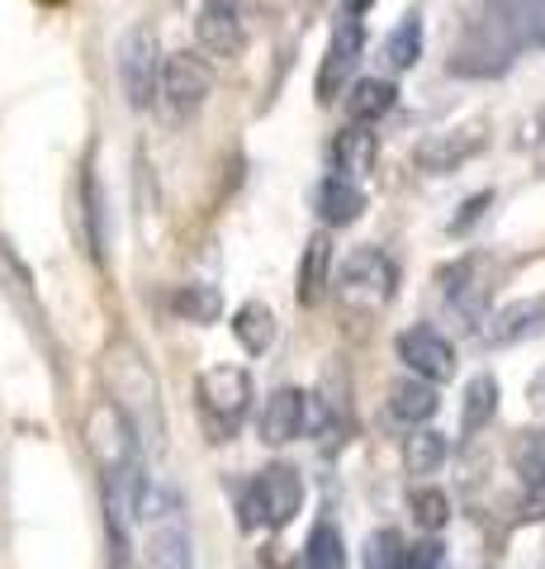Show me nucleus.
Returning a JSON list of instances; mask_svg holds the SVG:
<instances>
[{
  "label": "nucleus",
  "mask_w": 545,
  "mask_h": 569,
  "mask_svg": "<svg viewBox=\"0 0 545 569\" xmlns=\"http://www.w3.org/2000/svg\"><path fill=\"white\" fill-rule=\"evenodd\" d=\"M526 48L522 20L507 0H488L480 20H470L461 43L451 48V71L455 77H503L513 58Z\"/></svg>",
  "instance_id": "1"
},
{
  "label": "nucleus",
  "mask_w": 545,
  "mask_h": 569,
  "mask_svg": "<svg viewBox=\"0 0 545 569\" xmlns=\"http://www.w3.org/2000/svg\"><path fill=\"white\" fill-rule=\"evenodd\" d=\"M104 376H110L114 403L124 408V418L133 422L138 447H143L148 456H162V447H166V418H162V399H157V380H152L148 361L133 347L119 342L110 351V361H104Z\"/></svg>",
  "instance_id": "2"
},
{
  "label": "nucleus",
  "mask_w": 545,
  "mask_h": 569,
  "mask_svg": "<svg viewBox=\"0 0 545 569\" xmlns=\"http://www.w3.org/2000/svg\"><path fill=\"white\" fill-rule=\"evenodd\" d=\"M195 408L209 441L238 437V427L248 422V408H252V376L242 366H209L195 380Z\"/></svg>",
  "instance_id": "3"
},
{
  "label": "nucleus",
  "mask_w": 545,
  "mask_h": 569,
  "mask_svg": "<svg viewBox=\"0 0 545 569\" xmlns=\"http://www.w3.org/2000/svg\"><path fill=\"white\" fill-rule=\"evenodd\" d=\"M299 508H304V479H299V470H290V466L256 470L238 493V512H242V527L248 531L285 527V522H294Z\"/></svg>",
  "instance_id": "4"
},
{
  "label": "nucleus",
  "mask_w": 545,
  "mask_h": 569,
  "mask_svg": "<svg viewBox=\"0 0 545 569\" xmlns=\"http://www.w3.org/2000/svg\"><path fill=\"white\" fill-rule=\"evenodd\" d=\"M398 266L390 261L384 247H356L332 276V295L342 299L351 313H380L394 299Z\"/></svg>",
  "instance_id": "5"
},
{
  "label": "nucleus",
  "mask_w": 545,
  "mask_h": 569,
  "mask_svg": "<svg viewBox=\"0 0 545 569\" xmlns=\"http://www.w3.org/2000/svg\"><path fill=\"white\" fill-rule=\"evenodd\" d=\"M119 86H124V100L129 110H152L162 100V52H157L152 29L133 24L124 39H119Z\"/></svg>",
  "instance_id": "6"
},
{
  "label": "nucleus",
  "mask_w": 545,
  "mask_h": 569,
  "mask_svg": "<svg viewBox=\"0 0 545 569\" xmlns=\"http://www.w3.org/2000/svg\"><path fill=\"white\" fill-rule=\"evenodd\" d=\"M209 91H214V67L200 52L181 48L162 62V104L171 119H190L209 100Z\"/></svg>",
  "instance_id": "7"
},
{
  "label": "nucleus",
  "mask_w": 545,
  "mask_h": 569,
  "mask_svg": "<svg viewBox=\"0 0 545 569\" xmlns=\"http://www.w3.org/2000/svg\"><path fill=\"white\" fill-rule=\"evenodd\" d=\"M484 148H488V129L474 119V123H455V129H442V133H427L417 142L413 162L427 176H446V171H461L465 162H474Z\"/></svg>",
  "instance_id": "8"
},
{
  "label": "nucleus",
  "mask_w": 545,
  "mask_h": 569,
  "mask_svg": "<svg viewBox=\"0 0 545 569\" xmlns=\"http://www.w3.org/2000/svg\"><path fill=\"white\" fill-rule=\"evenodd\" d=\"M436 284H442V299L446 305L470 318V323H484V305L488 295H494V266L484 257H461L436 271Z\"/></svg>",
  "instance_id": "9"
},
{
  "label": "nucleus",
  "mask_w": 545,
  "mask_h": 569,
  "mask_svg": "<svg viewBox=\"0 0 545 569\" xmlns=\"http://www.w3.org/2000/svg\"><path fill=\"white\" fill-rule=\"evenodd\" d=\"M398 361L408 366V376H417V380H432V385H442V380H451L455 376V347L446 342L436 328H427V323H417V328H408V332H398Z\"/></svg>",
  "instance_id": "10"
},
{
  "label": "nucleus",
  "mask_w": 545,
  "mask_h": 569,
  "mask_svg": "<svg viewBox=\"0 0 545 569\" xmlns=\"http://www.w3.org/2000/svg\"><path fill=\"white\" fill-rule=\"evenodd\" d=\"M195 39L209 58H238V52L248 48V24H242L238 0H200Z\"/></svg>",
  "instance_id": "11"
},
{
  "label": "nucleus",
  "mask_w": 545,
  "mask_h": 569,
  "mask_svg": "<svg viewBox=\"0 0 545 569\" xmlns=\"http://www.w3.org/2000/svg\"><path fill=\"white\" fill-rule=\"evenodd\" d=\"M361 52H365V29H361V20H346V24L332 29V43H327L323 67H319V100H332V96H337L342 86L351 81V71H356Z\"/></svg>",
  "instance_id": "12"
},
{
  "label": "nucleus",
  "mask_w": 545,
  "mask_h": 569,
  "mask_svg": "<svg viewBox=\"0 0 545 569\" xmlns=\"http://www.w3.org/2000/svg\"><path fill=\"white\" fill-rule=\"evenodd\" d=\"M545 332V295L536 299H517V305H503L498 313L484 318V347H517L526 337H541Z\"/></svg>",
  "instance_id": "13"
},
{
  "label": "nucleus",
  "mask_w": 545,
  "mask_h": 569,
  "mask_svg": "<svg viewBox=\"0 0 545 569\" xmlns=\"http://www.w3.org/2000/svg\"><path fill=\"white\" fill-rule=\"evenodd\" d=\"M309 432V395L294 385H280L261 408V441L266 447H285V441Z\"/></svg>",
  "instance_id": "14"
},
{
  "label": "nucleus",
  "mask_w": 545,
  "mask_h": 569,
  "mask_svg": "<svg viewBox=\"0 0 545 569\" xmlns=\"http://www.w3.org/2000/svg\"><path fill=\"white\" fill-rule=\"evenodd\" d=\"M143 560L148 569H195V541H190V527L175 512L152 522L143 541Z\"/></svg>",
  "instance_id": "15"
},
{
  "label": "nucleus",
  "mask_w": 545,
  "mask_h": 569,
  "mask_svg": "<svg viewBox=\"0 0 545 569\" xmlns=\"http://www.w3.org/2000/svg\"><path fill=\"white\" fill-rule=\"evenodd\" d=\"M313 209H319V219H323L327 228H346V223L361 219L365 190H361V181H351V176L327 171L323 181H319V190H313Z\"/></svg>",
  "instance_id": "16"
},
{
  "label": "nucleus",
  "mask_w": 545,
  "mask_h": 569,
  "mask_svg": "<svg viewBox=\"0 0 545 569\" xmlns=\"http://www.w3.org/2000/svg\"><path fill=\"white\" fill-rule=\"evenodd\" d=\"M522 475V518H545V432H526L517 441Z\"/></svg>",
  "instance_id": "17"
},
{
  "label": "nucleus",
  "mask_w": 545,
  "mask_h": 569,
  "mask_svg": "<svg viewBox=\"0 0 545 569\" xmlns=\"http://www.w3.org/2000/svg\"><path fill=\"white\" fill-rule=\"evenodd\" d=\"M327 290H332V238L313 233L304 247V261H299V299H304V305H319Z\"/></svg>",
  "instance_id": "18"
},
{
  "label": "nucleus",
  "mask_w": 545,
  "mask_h": 569,
  "mask_svg": "<svg viewBox=\"0 0 545 569\" xmlns=\"http://www.w3.org/2000/svg\"><path fill=\"white\" fill-rule=\"evenodd\" d=\"M375 167V133H365L361 123H351L332 138V171L337 176H351V181H361L365 171Z\"/></svg>",
  "instance_id": "19"
},
{
  "label": "nucleus",
  "mask_w": 545,
  "mask_h": 569,
  "mask_svg": "<svg viewBox=\"0 0 545 569\" xmlns=\"http://www.w3.org/2000/svg\"><path fill=\"white\" fill-rule=\"evenodd\" d=\"M394 100H398V91H394V81H384V77H365V81H356L351 86V96H346V119L351 123H380L384 114L394 110Z\"/></svg>",
  "instance_id": "20"
},
{
  "label": "nucleus",
  "mask_w": 545,
  "mask_h": 569,
  "mask_svg": "<svg viewBox=\"0 0 545 569\" xmlns=\"http://www.w3.org/2000/svg\"><path fill=\"white\" fill-rule=\"evenodd\" d=\"M390 413L403 422V427H417L436 413V389L432 380H417V376H403L390 385Z\"/></svg>",
  "instance_id": "21"
},
{
  "label": "nucleus",
  "mask_w": 545,
  "mask_h": 569,
  "mask_svg": "<svg viewBox=\"0 0 545 569\" xmlns=\"http://www.w3.org/2000/svg\"><path fill=\"white\" fill-rule=\"evenodd\" d=\"M498 413V380L494 376H474L465 385V399H461V437H480L488 422Z\"/></svg>",
  "instance_id": "22"
},
{
  "label": "nucleus",
  "mask_w": 545,
  "mask_h": 569,
  "mask_svg": "<svg viewBox=\"0 0 545 569\" xmlns=\"http://www.w3.org/2000/svg\"><path fill=\"white\" fill-rule=\"evenodd\" d=\"M233 337L242 342V351H252L261 356L271 342H275V313L261 305V299H248L238 313H233Z\"/></svg>",
  "instance_id": "23"
},
{
  "label": "nucleus",
  "mask_w": 545,
  "mask_h": 569,
  "mask_svg": "<svg viewBox=\"0 0 545 569\" xmlns=\"http://www.w3.org/2000/svg\"><path fill=\"white\" fill-rule=\"evenodd\" d=\"M380 58H384V67H390V71L417 67V58H422V14H403V20L390 29V39H384Z\"/></svg>",
  "instance_id": "24"
},
{
  "label": "nucleus",
  "mask_w": 545,
  "mask_h": 569,
  "mask_svg": "<svg viewBox=\"0 0 545 569\" xmlns=\"http://www.w3.org/2000/svg\"><path fill=\"white\" fill-rule=\"evenodd\" d=\"M304 569H346V541L337 522H313L304 541Z\"/></svg>",
  "instance_id": "25"
},
{
  "label": "nucleus",
  "mask_w": 545,
  "mask_h": 569,
  "mask_svg": "<svg viewBox=\"0 0 545 569\" xmlns=\"http://www.w3.org/2000/svg\"><path fill=\"white\" fill-rule=\"evenodd\" d=\"M171 309L185 318V323H214L223 313V295L219 284H181V290L171 295Z\"/></svg>",
  "instance_id": "26"
},
{
  "label": "nucleus",
  "mask_w": 545,
  "mask_h": 569,
  "mask_svg": "<svg viewBox=\"0 0 545 569\" xmlns=\"http://www.w3.org/2000/svg\"><path fill=\"white\" fill-rule=\"evenodd\" d=\"M446 437L442 432H432V427H417V432L403 441V466H408V475H432V470H442V460H446Z\"/></svg>",
  "instance_id": "27"
},
{
  "label": "nucleus",
  "mask_w": 545,
  "mask_h": 569,
  "mask_svg": "<svg viewBox=\"0 0 545 569\" xmlns=\"http://www.w3.org/2000/svg\"><path fill=\"white\" fill-rule=\"evenodd\" d=\"M408 537L394 527H380L371 531V541H365V569H408Z\"/></svg>",
  "instance_id": "28"
},
{
  "label": "nucleus",
  "mask_w": 545,
  "mask_h": 569,
  "mask_svg": "<svg viewBox=\"0 0 545 569\" xmlns=\"http://www.w3.org/2000/svg\"><path fill=\"white\" fill-rule=\"evenodd\" d=\"M408 508H413L417 527H427V531H442L451 522V498L442 489H413L408 493Z\"/></svg>",
  "instance_id": "29"
},
{
  "label": "nucleus",
  "mask_w": 545,
  "mask_h": 569,
  "mask_svg": "<svg viewBox=\"0 0 545 569\" xmlns=\"http://www.w3.org/2000/svg\"><path fill=\"white\" fill-rule=\"evenodd\" d=\"M0 284L20 299V305H33V276H29V266L14 257V247L0 238Z\"/></svg>",
  "instance_id": "30"
},
{
  "label": "nucleus",
  "mask_w": 545,
  "mask_h": 569,
  "mask_svg": "<svg viewBox=\"0 0 545 569\" xmlns=\"http://www.w3.org/2000/svg\"><path fill=\"white\" fill-rule=\"evenodd\" d=\"M507 6H513V14L522 20L526 43L545 48V0H507Z\"/></svg>",
  "instance_id": "31"
},
{
  "label": "nucleus",
  "mask_w": 545,
  "mask_h": 569,
  "mask_svg": "<svg viewBox=\"0 0 545 569\" xmlns=\"http://www.w3.org/2000/svg\"><path fill=\"white\" fill-rule=\"evenodd\" d=\"M488 204H494V190L470 194V200L461 204V213H455V219H451V233H470V228H474V223H480L484 213H488Z\"/></svg>",
  "instance_id": "32"
},
{
  "label": "nucleus",
  "mask_w": 545,
  "mask_h": 569,
  "mask_svg": "<svg viewBox=\"0 0 545 569\" xmlns=\"http://www.w3.org/2000/svg\"><path fill=\"white\" fill-rule=\"evenodd\" d=\"M442 565V546L436 541H413L408 546V569H436Z\"/></svg>",
  "instance_id": "33"
},
{
  "label": "nucleus",
  "mask_w": 545,
  "mask_h": 569,
  "mask_svg": "<svg viewBox=\"0 0 545 569\" xmlns=\"http://www.w3.org/2000/svg\"><path fill=\"white\" fill-rule=\"evenodd\" d=\"M375 6V0H342V10L351 14V20H356V14H365V10H371Z\"/></svg>",
  "instance_id": "34"
}]
</instances>
